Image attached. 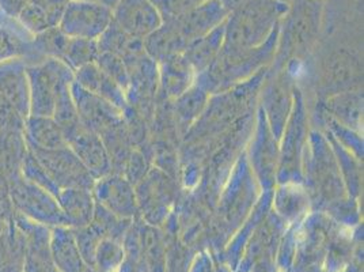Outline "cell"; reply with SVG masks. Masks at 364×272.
<instances>
[{
	"label": "cell",
	"mask_w": 364,
	"mask_h": 272,
	"mask_svg": "<svg viewBox=\"0 0 364 272\" xmlns=\"http://www.w3.org/2000/svg\"><path fill=\"white\" fill-rule=\"evenodd\" d=\"M287 7L279 0H256L231 13L225 22L223 48L241 49L264 44Z\"/></svg>",
	"instance_id": "6da1fadb"
},
{
	"label": "cell",
	"mask_w": 364,
	"mask_h": 272,
	"mask_svg": "<svg viewBox=\"0 0 364 272\" xmlns=\"http://www.w3.org/2000/svg\"><path fill=\"white\" fill-rule=\"evenodd\" d=\"M112 22L113 14L107 4L90 0H74L67 4L63 13L61 31L71 38L98 40Z\"/></svg>",
	"instance_id": "7a4b0ae2"
},
{
	"label": "cell",
	"mask_w": 364,
	"mask_h": 272,
	"mask_svg": "<svg viewBox=\"0 0 364 272\" xmlns=\"http://www.w3.org/2000/svg\"><path fill=\"white\" fill-rule=\"evenodd\" d=\"M38 162L58 188L92 189L95 180L68 146L56 150H36Z\"/></svg>",
	"instance_id": "3957f363"
},
{
	"label": "cell",
	"mask_w": 364,
	"mask_h": 272,
	"mask_svg": "<svg viewBox=\"0 0 364 272\" xmlns=\"http://www.w3.org/2000/svg\"><path fill=\"white\" fill-rule=\"evenodd\" d=\"M67 146L75 152L83 167L97 182L112 173L113 164L102 137L82 122L65 135Z\"/></svg>",
	"instance_id": "277c9868"
},
{
	"label": "cell",
	"mask_w": 364,
	"mask_h": 272,
	"mask_svg": "<svg viewBox=\"0 0 364 272\" xmlns=\"http://www.w3.org/2000/svg\"><path fill=\"white\" fill-rule=\"evenodd\" d=\"M95 203L124 219H132L139 212L135 185L122 174H107L94 182Z\"/></svg>",
	"instance_id": "5b68a950"
},
{
	"label": "cell",
	"mask_w": 364,
	"mask_h": 272,
	"mask_svg": "<svg viewBox=\"0 0 364 272\" xmlns=\"http://www.w3.org/2000/svg\"><path fill=\"white\" fill-rule=\"evenodd\" d=\"M112 14L113 23L137 40H144L162 25L161 14L151 0H117Z\"/></svg>",
	"instance_id": "8992f818"
},
{
	"label": "cell",
	"mask_w": 364,
	"mask_h": 272,
	"mask_svg": "<svg viewBox=\"0 0 364 272\" xmlns=\"http://www.w3.org/2000/svg\"><path fill=\"white\" fill-rule=\"evenodd\" d=\"M228 16L219 0H207L189 13L167 22H171L188 48L193 41L223 25Z\"/></svg>",
	"instance_id": "52a82bcc"
},
{
	"label": "cell",
	"mask_w": 364,
	"mask_h": 272,
	"mask_svg": "<svg viewBox=\"0 0 364 272\" xmlns=\"http://www.w3.org/2000/svg\"><path fill=\"white\" fill-rule=\"evenodd\" d=\"M73 93L79 120L86 128L100 135L110 127L122 122V110L104 98L85 90L77 83L74 86Z\"/></svg>",
	"instance_id": "ba28073f"
},
{
	"label": "cell",
	"mask_w": 364,
	"mask_h": 272,
	"mask_svg": "<svg viewBox=\"0 0 364 272\" xmlns=\"http://www.w3.org/2000/svg\"><path fill=\"white\" fill-rule=\"evenodd\" d=\"M319 9L318 0H295L286 25V33L295 49L314 40L318 31Z\"/></svg>",
	"instance_id": "9c48e42d"
},
{
	"label": "cell",
	"mask_w": 364,
	"mask_h": 272,
	"mask_svg": "<svg viewBox=\"0 0 364 272\" xmlns=\"http://www.w3.org/2000/svg\"><path fill=\"white\" fill-rule=\"evenodd\" d=\"M76 83L85 90L104 98L122 112L128 106V97L125 90L113 78L102 71L97 63H90L80 67L76 74Z\"/></svg>",
	"instance_id": "30bf717a"
},
{
	"label": "cell",
	"mask_w": 364,
	"mask_h": 272,
	"mask_svg": "<svg viewBox=\"0 0 364 272\" xmlns=\"http://www.w3.org/2000/svg\"><path fill=\"white\" fill-rule=\"evenodd\" d=\"M276 137L264 117V127H261V136L256 139L255 146L252 147V162L257 173L258 180L265 188H271L274 182L276 174V159H277V146Z\"/></svg>",
	"instance_id": "8fae6325"
},
{
	"label": "cell",
	"mask_w": 364,
	"mask_h": 272,
	"mask_svg": "<svg viewBox=\"0 0 364 272\" xmlns=\"http://www.w3.org/2000/svg\"><path fill=\"white\" fill-rule=\"evenodd\" d=\"M196 76L198 74L183 55L159 61V80L165 93L171 98L180 97L182 93L193 86Z\"/></svg>",
	"instance_id": "7c38bea8"
},
{
	"label": "cell",
	"mask_w": 364,
	"mask_h": 272,
	"mask_svg": "<svg viewBox=\"0 0 364 272\" xmlns=\"http://www.w3.org/2000/svg\"><path fill=\"white\" fill-rule=\"evenodd\" d=\"M50 253L59 272H83L87 268L70 229L59 227L52 233Z\"/></svg>",
	"instance_id": "4fadbf2b"
},
{
	"label": "cell",
	"mask_w": 364,
	"mask_h": 272,
	"mask_svg": "<svg viewBox=\"0 0 364 272\" xmlns=\"http://www.w3.org/2000/svg\"><path fill=\"white\" fill-rule=\"evenodd\" d=\"M61 211L68 226L82 227L90 225L95 211V199L90 189L65 188L60 194Z\"/></svg>",
	"instance_id": "5bb4252c"
},
{
	"label": "cell",
	"mask_w": 364,
	"mask_h": 272,
	"mask_svg": "<svg viewBox=\"0 0 364 272\" xmlns=\"http://www.w3.org/2000/svg\"><path fill=\"white\" fill-rule=\"evenodd\" d=\"M225 43V23L193 41L182 53L196 74L204 73L219 56Z\"/></svg>",
	"instance_id": "9a60e30c"
},
{
	"label": "cell",
	"mask_w": 364,
	"mask_h": 272,
	"mask_svg": "<svg viewBox=\"0 0 364 272\" xmlns=\"http://www.w3.org/2000/svg\"><path fill=\"white\" fill-rule=\"evenodd\" d=\"M137 185L139 210L141 209L149 214H159V211L166 209L167 202L170 200V189L167 182L159 176L155 177V173H150Z\"/></svg>",
	"instance_id": "2e32d148"
},
{
	"label": "cell",
	"mask_w": 364,
	"mask_h": 272,
	"mask_svg": "<svg viewBox=\"0 0 364 272\" xmlns=\"http://www.w3.org/2000/svg\"><path fill=\"white\" fill-rule=\"evenodd\" d=\"M23 272H59L50 253V237L46 231L31 234L25 253Z\"/></svg>",
	"instance_id": "e0dca14e"
},
{
	"label": "cell",
	"mask_w": 364,
	"mask_h": 272,
	"mask_svg": "<svg viewBox=\"0 0 364 272\" xmlns=\"http://www.w3.org/2000/svg\"><path fill=\"white\" fill-rule=\"evenodd\" d=\"M363 98L360 94H355L350 91L338 93L337 95L328 100V109L333 113L337 121L343 122V125L355 128L360 124L362 112H363Z\"/></svg>",
	"instance_id": "ac0fdd59"
},
{
	"label": "cell",
	"mask_w": 364,
	"mask_h": 272,
	"mask_svg": "<svg viewBox=\"0 0 364 272\" xmlns=\"http://www.w3.org/2000/svg\"><path fill=\"white\" fill-rule=\"evenodd\" d=\"M265 100V110L268 116V125L276 139H280L289 116L291 101L287 97V90L283 86H273Z\"/></svg>",
	"instance_id": "d6986e66"
},
{
	"label": "cell",
	"mask_w": 364,
	"mask_h": 272,
	"mask_svg": "<svg viewBox=\"0 0 364 272\" xmlns=\"http://www.w3.org/2000/svg\"><path fill=\"white\" fill-rule=\"evenodd\" d=\"M140 251L144 267L150 272H165L166 258L161 234L151 227L139 231Z\"/></svg>",
	"instance_id": "ffe728a7"
},
{
	"label": "cell",
	"mask_w": 364,
	"mask_h": 272,
	"mask_svg": "<svg viewBox=\"0 0 364 272\" xmlns=\"http://www.w3.org/2000/svg\"><path fill=\"white\" fill-rule=\"evenodd\" d=\"M31 130L37 150H56L67 146L64 132L55 120L48 117L36 119L31 122Z\"/></svg>",
	"instance_id": "44dd1931"
},
{
	"label": "cell",
	"mask_w": 364,
	"mask_h": 272,
	"mask_svg": "<svg viewBox=\"0 0 364 272\" xmlns=\"http://www.w3.org/2000/svg\"><path fill=\"white\" fill-rule=\"evenodd\" d=\"M207 101L208 91L204 90L200 85H193L176 98V112L185 124L192 122L203 113Z\"/></svg>",
	"instance_id": "7402d4cb"
},
{
	"label": "cell",
	"mask_w": 364,
	"mask_h": 272,
	"mask_svg": "<svg viewBox=\"0 0 364 272\" xmlns=\"http://www.w3.org/2000/svg\"><path fill=\"white\" fill-rule=\"evenodd\" d=\"M124 258L125 251L122 242L105 237L97 248L94 270L98 272L119 271Z\"/></svg>",
	"instance_id": "603a6c76"
},
{
	"label": "cell",
	"mask_w": 364,
	"mask_h": 272,
	"mask_svg": "<svg viewBox=\"0 0 364 272\" xmlns=\"http://www.w3.org/2000/svg\"><path fill=\"white\" fill-rule=\"evenodd\" d=\"M73 231L75 236L79 252L83 257L86 266L94 268L97 248H98L100 242L102 241V239H105L102 230L94 222H91L90 225H86V226L75 227V230H73Z\"/></svg>",
	"instance_id": "cb8c5ba5"
},
{
	"label": "cell",
	"mask_w": 364,
	"mask_h": 272,
	"mask_svg": "<svg viewBox=\"0 0 364 272\" xmlns=\"http://www.w3.org/2000/svg\"><path fill=\"white\" fill-rule=\"evenodd\" d=\"M306 202H307V197H304L302 189H299L296 185L283 187L274 200L279 214H282L289 219L298 216L301 212L304 211Z\"/></svg>",
	"instance_id": "d4e9b609"
},
{
	"label": "cell",
	"mask_w": 364,
	"mask_h": 272,
	"mask_svg": "<svg viewBox=\"0 0 364 272\" xmlns=\"http://www.w3.org/2000/svg\"><path fill=\"white\" fill-rule=\"evenodd\" d=\"M161 14L162 22L173 21L178 16L189 13L207 0H151Z\"/></svg>",
	"instance_id": "484cf974"
},
{
	"label": "cell",
	"mask_w": 364,
	"mask_h": 272,
	"mask_svg": "<svg viewBox=\"0 0 364 272\" xmlns=\"http://www.w3.org/2000/svg\"><path fill=\"white\" fill-rule=\"evenodd\" d=\"M356 74L353 61H350L349 58H346L344 55H338L331 61L329 66V85H332L334 88H341V86H349V82L353 80Z\"/></svg>",
	"instance_id": "4316f807"
},
{
	"label": "cell",
	"mask_w": 364,
	"mask_h": 272,
	"mask_svg": "<svg viewBox=\"0 0 364 272\" xmlns=\"http://www.w3.org/2000/svg\"><path fill=\"white\" fill-rule=\"evenodd\" d=\"M127 176H124L127 180L137 185L147 176V164L139 152H131L127 158Z\"/></svg>",
	"instance_id": "83f0119b"
},
{
	"label": "cell",
	"mask_w": 364,
	"mask_h": 272,
	"mask_svg": "<svg viewBox=\"0 0 364 272\" xmlns=\"http://www.w3.org/2000/svg\"><path fill=\"white\" fill-rule=\"evenodd\" d=\"M219 1L226 9L228 14H231V13H235V11L241 10V9L246 7L247 4H250L256 0H219Z\"/></svg>",
	"instance_id": "f1b7e54d"
},
{
	"label": "cell",
	"mask_w": 364,
	"mask_h": 272,
	"mask_svg": "<svg viewBox=\"0 0 364 272\" xmlns=\"http://www.w3.org/2000/svg\"><path fill=\"white\" fill-rule=\"evenodd\" d=\"M83 272H98L97 271V270H94V268H90V267H87V268H86V270H85V271Z\"/></svg>",
	"instance_id": "f546056e"
}]
</instances>
